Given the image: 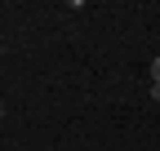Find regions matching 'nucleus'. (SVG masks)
Masks as SVG:
<instances>
[{"label": "nucleus", "mask_w": 160, "mask_h": 151, "mask_svg": "<svg viewBox=\"0 0 160 151\" xmlns=\"http://www.w3.org/2000/svg\"><path fill=\"white\" fill-rule=\"evenodd\" d=\"M0 120H5V102H0Z\"/></svg>", "instance_id": "nucleus-2"}, {"label": "nucleus", "mask_w": 160, "mask_h": 151, "mask_svg": "<svg viewBox=\"0 0 160 151\" xmlns=\"http://www.w3.org/2000/svg\"><path fill=\"white\" fill-rule=\"evenodd\" d=\"M151 102H160V85H151Z\"/></svg>", "instance_id": "nucleus-1"}]
</instances>
